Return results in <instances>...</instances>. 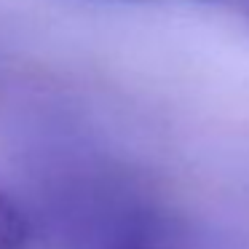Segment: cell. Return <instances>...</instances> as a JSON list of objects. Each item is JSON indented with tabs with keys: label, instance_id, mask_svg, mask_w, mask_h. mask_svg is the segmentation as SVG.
I'll use <instances>...</instances> for the list:
<instances>
[{
	"label": "cell",
	"instance_id": "cell-1",
	"mask_svg": "<svg viewBox=\"0 0 249 249\" xmlns=\"http://www.w3.org/2000/svg\"><path fill=\"white\" fill-rule=\"evenodd\" d=\"M30 241V225L24 212L0 188V249H24Z\"/></svg>",
	"mask_w": 249,
	"mask_h": 249
},
{
	"label": "cell",
	"instance_id": "cell-2",
	"mask_svg": "<svg viewBox=\"0 0 249 249\" xmlns=\"http://www.w3.org/2000/svg\"><path fill=\"white\" fill-rule=\"evenodd\" d=\"M110 249H156V247H147V244H140V241H124V244H115Z\"/></svg>",
	"mask_w": 249,
	"mask_h": 249
}]
</instances>
